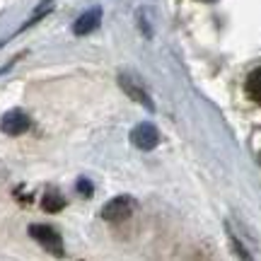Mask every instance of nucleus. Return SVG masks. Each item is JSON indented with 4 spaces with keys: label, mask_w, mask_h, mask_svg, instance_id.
Masks as SVG:
<instances>
[{
    "label": "nucleus",
    "mask_w": 261,
    "mask_h": 261,
    "mask_svg": "<svg viewBox=\"0 0 261 261\" xmlns=\"http://www.w3.org/2000/svg\"><path fill=\"white\" fill-rule=\"evenodd\" d=\"M133 211H136V201L128 196H119L102 208V218L107 223H123L133 215Z\"/></svg>",
    "instance_id": "nucleus-1"
},
{
    "label": "nucleus",
    "mask_w": 261,
    "mask_h": 261,
    "mask_svg": "<svg viewBox=\"0 0 261 261\" xmlns=\"http://www.w3.org/2000/svg\"><path fill=\"white\" fill-rule=\"evenodd\" d=\"M29 234H32L44 249L54 252L56 256H63V240H61V234H58L54 227H46V225H32V227H29Z\"/></svg>",
    "instance_id": "nucleus-2"
},
{
    "label": "nucleus",
    "mask_w": 261,
    "mask_h": 261,
    "mask_svg": "<svg viewBox=\"0 0 261 261\" xmlns=\"http://www.w3.org/2000/svg\"><path fill=\"white\" fill-rule=\"evenodd\" d=\"M130 140H133V145L140 150H152L160 143V130L155 128L152 123H140V126L133 128Z\"/></svg>",
    "instance_id": "nucleus-3"
},
{
    "label": "nucleus",
    "mask_w": 261,
    "mask_h": 261,
    "mask_svg": "<svg viewBox=\"0 0 261 261\" xmlns=\"http://www.w3.org/2000/svg\"><path fill=\"white\" fill-rule=\"evenodd\" d=\"M0 128H3V133H8V136H19V133H24V130L29 128L27 114L19 112V109L8 112L3 116V121H0Z\"/></svg>",
    "instance_id": "nucleus-4"
},
{
    "label": "nucleus",
    "mask_w": 261,
    "mask_h": 261,
    "mask_svg": "<svg viewBox=\"0 0 261 261\" xmlns=\"http://www.w3.org/2000/svg\"><path fill=\"white\" fill-rule=\"evenodd\" d=\"M99 22H102V10L94 8V10H90V12H85L83 17L75 22L73 32L77 37H85V34H90V32H94V29L99 27Z\"/></svg>",
    "instance_id": "nucleus-5"
},
{
    "label": "nucleus",
    "mask_w": 261,
    "mask_h": 261,
    "mask_svg": "<svg viewBox=\"0 0 261 261\" xmlns=\"http://www.w3.org/2000/svg\"><path fill=\"white\" fill-rule=\"evenodd\" d=\"M244 90H247V94H249V99H252V102L261 104V68H254L252 73L247 75Z\"/></svg>",
    "instance_id": "nucleus-6"
},
{
    "label": "nucleus",
    "mask_w": 261,
    "mask_h": 261,
    "mask_svg": "<svg viewBox=\"0 0 261 261\" xmlns=\"http://www.w3.org/2000/svg\"><path fill=\"white\" fill-rule=\"evenodd\" d=\"M65 205V198L58 191H48L46 196H44V211H48V213H58V211H63Z\"/></svg>",
    "instance_id": "nucleus-7"
},
{
    "label": "nucleus",
    "mask_w": 261,
    "mask_h": 261,
    "mask_svg": "<svg viewBox=\"0 0 261 261\" xmlns=\"http://www.w3.org/2000/svg\"><path fill=\"white\" fill-rule=\"evenodd\" d=\"M121 85H123V90H126V92H128L130 97H133V99H138L140 104H145V107H150V109H152V104H150V99L145 97V94H143V90H138V87H136V85L130 83V80L121 77Z\"/></svg>",
    "instance_id": "nucleus-8"
},
{
    "label": "nucleus",
    "mask_w": 261,
    "mask_h": 261,
    "mask_svg": "<svg viewBox=\"0 0 261 261\" xmlns=\"http://www.w3.org/2000/svg\"><path fill=\"white\" fill-rule=\"evenodd\" d=\"M77 189H80V194H83L85 198H87V196H92V184H90L87 179H80V181H77Z\"/></svg>",
    "instance_id": "nucleus-9"
},
{
    "label": "nucleus",
    "mask_w": 261,
    "mask_h": 261,
    "mask_svg": "<svg viewBox=\"0 0 261 261\" xmlns=\"http://www.w3.org/2000/svg\"><path fill=\"white\" fill-rule=\"evenodd\" d=\"M201 3H215V0H201Z\"/></svg>",
    "instance_id": "nucleus-10"
}]
</instances>
